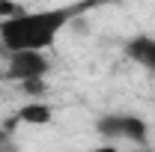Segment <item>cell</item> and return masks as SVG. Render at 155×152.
Here are the masks:
<instances>
[{"label":"cell","mask_w":155,"mask_h":152,"mask_svg":"<svg viewBox=\"0 0 155 152\" xmlns=\"http://www.w3.org/2000/svg\"><path fill=\"white\" fill-rule=\"evenodd\" d=\"M21 93L27 95V98H30V95H33V98H36V95H45V93H48V81H45V78L24 81V84H21Z\"/></svg>","instance_id":"obj_7"},{"label":"cell","mask_w":155,"mask_h":152,"mask_svg":"<svg viewBox=\"0 0 155 152\" xmlns=\"http://www.w3.org/2000/svg\"><path fill=\"white\" fill-rule=\"evenodd\" d=\"M0 152H18V146H15L9 137H3V134H0Z\"/></svg>","instance_id":"obj_8"},{"label":"cell","mask_w":155,"mask_h":152,"mask_svg":"<svg viewBox=\"0 0 155 152\" xmlns=\"http://www.w3.org/2000/svg\"><path fill=\"white\" fill-rule=\"evenodd\" d=\"M125 57L131 60V63H137L140 69H146V72L155 75V39L146 36V33L131 36L125 42Z\"/></svg>","instance_id":"obj_4"},{"label":"cell","mask_w":155,"mask_h":152,"mask_svg":"<svg viewBox=\"0 0 155 152\" xmlns=\"http://www.w3.org/2000/svg\"><path fill=\"white\" fill-rule=\"evenodd\" d=\"M96 3H72V6H54V9H33L21 18L0 21V57L9 60L18 51H45L54 39L72 27L84 12H90Z\"/></svg>","instance_id":"obj_1"},{"label":"cell","mask_w":155,"mask_h":152,"mask_svg":"<svg viewBox=\"0 0 155 152\" xmlns=\"http://www.w3.org/2000/svg\"><path fill=\"white\" fill-rule=\"evenodd\" d=\"M90 152H119L116 146H96V149H90Z\"/></svg>","instance_id":"obj_9"},{"label":"cell","mask_w":155,"mask_h":152,"mask_svg":"<svg viewBox=\"0 0 155 152\" xmlns=\"http://www.w3.org/2000/svg\"><path fill=\"white\" fill-rule=\"evenodd\" d=\"M18 119L27 122V125H48V122L54 119V111H51V104H45V101H27L18 111Z\"/></svg>","instance_id":"obj_5"},{"label":"cell","mask_w":155,"mask_h":152,"mask_svg":"<svg viewBox=\"0 0 155 152\" xmlns=\"http://www.w3.org/2000/svg\"><path fill=\"white\" fill-rule=\"evenodd\" d=\"M48 69L51 63L45 57V51H18L6 60V72H3V81H15V84H24V81H36V78H48Z\"/></svg>","instance_id":"obj_3"},{"label":"cell","mask_w":155,"mask_h":152,"mask_svg":"<svg viewBox=\"0 0 155 152\" xmlns=\"http://www.w3.org/2000/svg\"><path fill=\"white\" fill-rule=\"evenodd\" d=\"M30 9L21 6V3H12V0H0V21H12V18H21L27 15Z\"/></svg>","instance_id":"obj_6"},{"label":"cell","mask_w":155,"mask_h":152,"mask_svg":"<svg viewBox=\"0 0 155 152\" xmlns=\"http://www.w3.org/2000/svg\"><path fill=\"white\" fill-rule=\"evenodd\" d=\"M0 81H3V72H0Z\"/></svg>","instance_id":"obj_10"},{"label":"cell","mask_w":155,"mask_h":152,"mask_svg":"<svg viewBox=\"0 0 155 152\" xmlns=\"http://www.w3.org/2000/svg\"><path fill=\"white\" fill-rule=\"evenodd\" d=\"M96 131L104 140H125L134 146H149V125L137 114H104L96 122Z\"/></svg>","instance_id":"obj_2"}]
</instances>
